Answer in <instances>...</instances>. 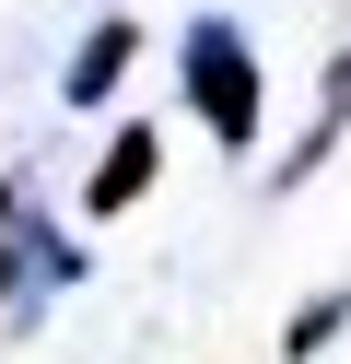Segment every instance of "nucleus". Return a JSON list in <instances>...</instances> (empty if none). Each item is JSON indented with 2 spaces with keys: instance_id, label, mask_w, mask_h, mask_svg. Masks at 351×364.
Returning <instances> with one entry per match:
<instances>
[{
  "instance_id": "obj_1",
  "label": "nucleus",
  "mask_w": 351,
  "mask_h": 364,
  "mask_svg": "<svg viewBox=\"0 0 351 364\" xmlns=\"http://www.w3.org/2000/svg\"><path fill=\"white\" fill-rule=\"evenodd\" d=\"M176 59H187V106H199V129L246 153V141H257V59H246V36H234L223 12H199Z\"/></svg>"
},
{
  "instance_id": "obj_2",
  "label": "nucleus",
  "mask_w": 351,
  "mask_h": 364,
  "mask_svg": "<svg viewBox=\"0 0 351 364\" xmlns=\"http://www.w3.org/2000/svg\"><path fill=\"white\" fill-rule=\"evenodd\" d=\"M23 259H35L47 282H70V270H82V259H70L59 235H35V223H23V200H0V306L23 294Z\"/></svg>"
},
{
  "instance_id": "obj_3",
  "label": "nucleus",
  "mask_w": 351,
  "mask_h": 364,
  "mask_svg": "<svg viewBox=\"0 0 351 364\" xmlns=\"http://www.w3.org/2000/svg\"><path fill=\"white\" fill-rule=\"evenodd\" d=\"M140 188H152V129H117L106 165H94V188H82V212H129Z\"/></svg>"
},
{
  "instance_id": "obj_4",
  "label": "nucleus",
  "mask_w": 351,
  "mask_h": 364,
  "mask_svg": "<svg viewBox=\"0 0 351 364\" xmlns=\"http://www.w3.org/2000/svg\"><path fill=\"white\" fill-rule=\"evenodd\" d=\"M129 48H140L129 24H94V48L70 59V106H106V95H117V71H129Z\"/></svg>"
},
{
  "instance_id": "obj_5",
  "label": "nucleus",
  "mask_w": 351,
  "mask_h": 364,
  "mask_svg": "<svg viewBox=\"0 0 351 364\" xmlns=\"http://www.w3.org/2000/svg\"><path fill=\"white\" fill-rule=\"evenodd\" d=\"M340 317H351V306H340V294H316V306H304V317H293V353H316V341H328V329H340Z\"/></svg>"
}]
</instances>
